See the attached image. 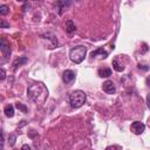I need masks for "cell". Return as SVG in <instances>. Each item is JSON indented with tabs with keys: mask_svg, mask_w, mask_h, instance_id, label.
<instances>
[{
	"mask_svg": "<svg viewBox=\"0 0 150 150\" xmlns=\"http://www.w3.org/2000/svg\"><path fill=\"white\" fill-rule=\"evenodd\" d=\"M27 94L33 102H35L36 104H41L48 97V89L43 83H33L28 87Z\"/></svg>",
	"mask_w": 150,
	"mask_h": 150,
	"instance_id": "cell-1",
	"label": "cell"
},
{
	"mask_svg": "<svg viewBox=\"0 0 150 150\" xmlns=\"http://www.w3.org/2000/svg\"><path fill=\"white\" fill-rule=\"evenodd\" d=\"M87 100V96L86 94L82 91V90H75L73 91L70 95H69V103H70V107L71 108H80L84 104Z\"/></svg>",
	"mask_w": 150,
	"mask_h": 150,
	"instance_id": "cell-2",
	"label": "cell"
},
{
	"mask_svg": "<svg viewBox=\"0 0 150 150\" xmlns=\"http://www.w3.org/2000/svg\"><path fill=\"white\" fill-rule=\"evenodd\" d=\"M86 54H87V48L84 46H76L74 48L70 49L69 52V57L73 62L75 63H81L84 57H86Z\"/></svg>",
	"mask_w": 150,
	"mask_h": 150,
	"instance_id": "cell-3",
	"label": "cell"
},
{
	"mask_svg": "<svg viewBox=\"0 0 150 150\" xmlns=\"http://www.w3.org/2000/svg\"><path fill=\"white\" fill-rule=\"evenodd\" d=\"M130 129H131V131H132L135 135H141V134L145 130V125H144V123H142V122H139V121H135V122L131 124Z\"/></svg>",
	"mask_w": 150,
	"mask_h": 150,
	"instance_id": "cell-4",
	"label": "cell"
},
{
	"mask_svg": "<svg viewBox=\"0 0 150 150\" xmlns=\"http://www.w3.org/2000/svg\"><path fill=\"white\" fill-rule=\"evenodd\" d=\"M62 80H63V82H64L66 84L71 83V82L75 80V73H74L73 70H70V69L64 70L63 74H62Z\"/></svg>",
	"mask_w": 150,
	"mask_h": 150,
	"instance_id": "cell-5",
	"label": "cell"
},
{
	"mask_svg": "<svg viewBox=\"0 0 150 150\" xmlns=\"http://www.w3.org/2000/svg\"><path fill=\"white\" fill-rule=\"evenodd\" d=\"M0 49H1V53H2V56L5 60L8 59V56L11 55V48H9V45L6 43V41L2 39L1 42H0Z\"/></svg>",
	"mask_w": 150,
	"mask_h": 150,
	"instance_id": "cell-6",
	"label": "cell"
},
{
	"mask_svg": "<svg viewBox=\"0 0 150 150\" xmlns=\"http://www.w3.org/2000/svg\"><path fill=\"white\" fill-rule=\"evenodd\" d=\"M102 89H103V91H105L107 94H114L115 90H116V88H115L112 81H105V82H103Z\"/></svg>",
	"mask_w": 150,
	"mask_h": 150,
	"instance_id": "cell-7",
	"label": "cell"
},
{
	"mask_svg": "<svg viewBox=\"0 0 150 150\" xmlns=\"http://www.w3.org/2000/svg\"><path fill=\"white\" fill-rule=\"evenodd\" d=\"M27 61H28V59L27 57H18V59H15L14 61H13V63H12V66H13V69L14 70H16L19 67H21V66H23L25 63H27Z\"/></svg>",
	"mask_w": 150,
	"mask_h": 150,
	"instance_id": "cell-8",
	"label": "cell"
},
{
	"mask_svg": "<svg viewBox=\"0 0 150 150\" xmlns=\"http://www.w3.org/2000/svg\"><path fill=\"white\" fill-rule=\"evenodd\" d=\"M97 74H98L100 77H109L111 75V69H109V68H100Z\"/></svg>",
	"mask_w": 150,
	"mask_h": 150,
	"instance_id": "cell-9",
	"label": "cell"
},
{
	"mask_svg": "<svg viewBox=\"0 0 150 150\" xmlns=\"http://www.w3.org/2000/svg\"><path fill=\"white\" fill-rule=\"evenodd\" d=\"M75 29H76V26H75V23L71 21V20H68V21H66V32L67 33H73V32H75Z\"/></svg>",
	"mask_w": 150,
	"mask_h": 150,
	"instance_id": "cell-10",
	"label": "cell"
},
{
	"mask_svg": "<svg viewBox=\"0 0 150 150\" xmlns=\"http://www.w3.org/2000/svg\"><path fill=\"white\" fill-rule=\"evenodd\" d=\"M4 112L7 117H13L14 116V107L12 104H7L4 109Z\"/></svg>",
	"mask_w": 150,
	"mask_h": 150,
	"instance_id": "cell-11",
	"label": "cell"
},
{
	"mask_svg": "<svg viewBox=\"0 0 150 150\" xmlns=\"http://www.w3.org/2000/svg\"><path fill=\"white\" fill-rule=\"evenodd\" d=\"M97 54H101L103 59L108 56V53H107L105 50H103V48H97L96 50H94V52H91V54H90V55H91V57H95V56H96Z\"/></svg>",
	"mask_w": 150,
	"mask_h": 150,
	"instance_id": "cell-12",
	"label": "cell"
},
{
	"mask_svg": "<svg viewBox=\"0 0 150 150\" xmlns=\"http://www.w3.org/2000/svg\"><path fill=\"white\" fill-rule=\"evenodd\" d=\"M112 67H114V69H115L116 71H123V70H124V67L117 61V59H114V60H112Z\"/></svg>",
	"mask_w": 150,
	"mask_h": 150,
	"instance_id": "cell-13",
	"label": "cell"
},
{
	"mask_svg": "<svg viewBox=\"0 0 150 150\" xmlns=\"http://www.w3.org/2000/svg\"><path fill=\"white\" fill-rule=\"evenodd\" d=\"M69 5H70V1H67V2H66V1H59V2H57V6H59V8H57V9H59V14H62V11H63L67 6H69Z\"/></svg>",
	"mask_w": 150,
	"mask_h": 150,
	"instance_id": "cell-14",
	"label": "cell"
},
{
	"mask_svg": "<svg viewBox=\"0 0 150 150\" xmlns=\"http://www.w3.org/2000/svg\"><path fill=\"white\" fill-rule=\"evenodd\" d=\"M8 12H9L8 6H6V5H1L0 6V14L1 15H6V14H8Z\"/></svg>",
	"mask_w": 150,
	"mask_h": 150,
	"instance_id": "cell-15",
	"label": "cell"
},
{
	"mask_svg": "<svg viewBox=\"0 0 150 150\" xmlns=\"http://www.w3.org/2000/svg\"><path fill=\"white\" fill-rule=\"evenodd\" d=\"M16 108H18L19 110H21L22 112H27V107L23 105L22 103H16Z\"/></svg>",
	"mask_w": 150,
	"mask_h": 150,
	"instance_id": "cell-16",
	"label": "cell"
},
{
	"mask_svg": "<svg viewBox=\"0 0 150 150\" xmlns=\"http://www.w3.org/2000/svg\"><path fill=\"white\" fill-rule=\"evenodd\" d=\"M0 28H9V23H7V22L2 19L1 22H0Z\"/></svg>",
	"mask_w": 150,
	"mask_h": 150,
	"instance_id": "cell-17",
	"label": "cell"
},
{
	"mask_svg": "<svg viewBox=\"0 0 150 150\" xmlns=\"http://www.w3.org/2000/svg\"><path fill=\"white\" fill-rule=\"evenodd\" d=\"M105 150H121V148L118 145H109L105 148Z\"/></svg>",
	"mask_w": 150,
	"mask_h": 150,
	"instance_id": "cell-18",
	"label": "cell"
},
{
	"mask_svg": "<svg viewBox=\"0 0 150 150\" xmlns=\"http://www.w3.org/2000/svg\"><path fill=\"white\" fill-rule=\"evenodd\" d=\"M14 142H15V135H11V136H9V144L13 145Z\"/></svg>",
	"mask_w": 150,
	"mask_h": 150,
	"instance_id": "cell-19",
	"label": "cell"
},
{
	"mask_svg": "<svg viewBox=\"0 0 150 150\" xmlns=\"http://www.w3.org/2000/svg\"><path fill=\"white\" fill-rule=\"evenodd\" d=\"M5 77H6V71H5L4 68H1V76H0V80L2 81V80H5Z\"/></svg>",
	"mask_w": 150,
	"mask_h": 150,
	"instance_id": "cell-20",
	"label": "cell"
},
{
	"mask_svg": "<svg viewBox=\"0 0 150 150\" xmlns=\"http://www.w3.org/2000/svg\"><path fill=\"white\" fill-rule=\"evenodd\" d=\"M21 150H30V146H29L28 144H23V145L21 146Z\"/></svg>",
	"mask_w": 150,
	"mask_h": 150,
	"instance_id": "cell-21",
	"label": "cell"
},
{
	"mask_svg": "<svg viewBox=\"0 0 150 150\" xmlns=\"http://www.w3.org/2000/svg\"><path fill=\"white\" fill-rule=\"evenodd\" d=\"M146 103H148V108L150 109V94L146 96Z\"/></svg>",
	"mask_w": 150,
	"mask_h": 150,
	"instance_id": "cell-22",
	"label": "cell"
},
{
	"mask_svg": "<svg viewBox=\"0 0 150 150\" xmlns=\"http://www.w3.org/2000/svg\"><path fill=\"white\" fill-rule=\"evenodd\" d=\"M145 82H146V84H148V86L150 87V76H149V77L146 79V81H145Z\"/></svg>",
	"mask_w": 150,
	"mask_h": 150,
	"instance_id": "cell-23",
	"label": "cell"
}]
</instances>
